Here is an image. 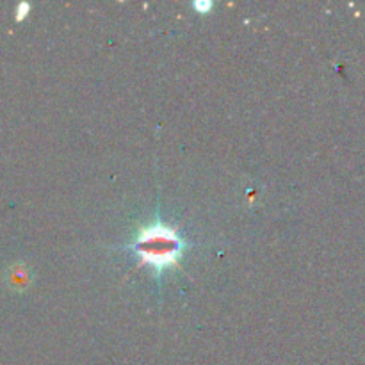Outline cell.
Masks as SVG:
<instances>
[{
  "instance_id": "cell-1",
  "label": "cell",
  "mask_w": 365,
  "mask_h": 365,
  "mask_svg": "<svg viewBox=\"0 0 365 365\" xmlns=\"http://www.w3.org/2000/svg\"><path fill=\"white\" fill-rule=\"evenodd\" d=\"M187 248L189 242L180 230L164 223L159 214L155 220L139 228L130 245L127 246L128 252H132L141 266L153 269L157 284L163 282L164 271L180 269V260Z\"/></svg>"
},
{
  "instance_id": "cell-4",
  "label": "cell",
  "mask_w": 365,
  "mask_h": 365,
  "mask_svg": "<svg viewBox=\"0 0 365 365\" xmlns=\"http://www.w3.org/2000/svg\"><path fill=\"white\" fill-rule=\"evenodd\" d=\"M29 9H31V6H29V4H25V2H21L20 4V7H18V20H21V18L24 16H27V13H29Z\"/></svg>"
},
{
  "instance_id": "cell-2",
  "label": "cell",
  "mask_w": 365,
  "mask_h": 365,
  "mask_svg": "<svg viewBox=\"0 0 365 365\" xmlns=\"http://www.w3.org/2000/svg\"><path fill=\"white\" fill-rule=\"evenodd\" d=\"M29 284H31V271L25 266H20L18 269L11 271V285L16 289H27Z\"/></svg>"
},
{
  "instance_id": "cell-3",
  "label": "cell",
  "mask_w": 365,
  "mask_h": 365,
  "mask_svg": "<svg viewBox=\"0 0 365 365\" xmlns=\"http://www.w3.org/2000/svg\"><path fill=\"white\" fill-rule=\"evenodd\" d=\"M212 7L214 2H210V0H196V2H192V9L200 14H209Z\"/></svg>"
}]
</instances>
